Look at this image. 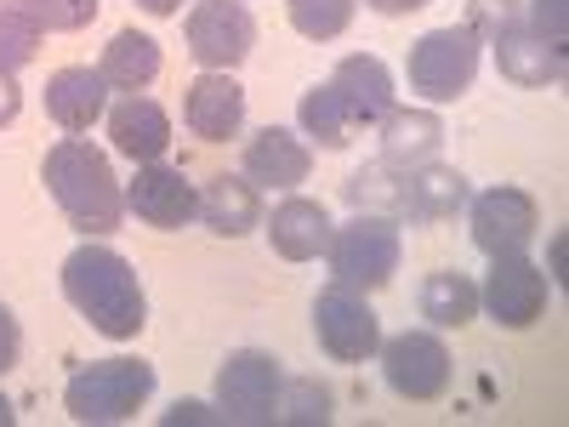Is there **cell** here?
<instances>
[{
  "mask_svg": "<svg viewBox=\"0 0 569 427\" xmlns=\"http://www.w3.org/2000/svg\"><path fill=\"white\" fill-rule=\"evenodd\" d=\"M308 171H313L308 142L284 126H262L246 142V160H240V177L262 182V188H297V182H308Z\"/></svg>",
  "mask_w": 569,
  "mask_h": 427,
  "instance_id": "5bb4252c",
  "label": "cell"
},
{
  "mask_svg": "<svg viewBox=\"0 0 569 427\" xmlns=\"http://www.w3.org/2000/svg\"><path fill=\"white\" fill-rule=\"evenodd\" d=\"M160 40L154 34H137V29H120L109 46H103V63H98V75L109 80V86H120V91H142L154 75H160Z\"/></svg>",
  "mask_w": 569,
  "mask_h": 427,
  "instance_id": "603a6c76",
  "label": "cell"
},
{
  "mask_svg": "<svg viewBox=\"0 0 569 427\" xmlns=\"http://www.w3.org/2000/svg\"><path fill=\"white\" fill-rule=\"evenodd\" d=\"M342 195L353 211H376V217H399V195H405V177L393 182V166H365L342 182Z\"/></svg>",
  "mask_w": 569,
  "mask_h": 427,
  "instance_id": "4316f807",
  "label": "cell"
},
{
  "mask_svg": "<svg viewBox=\"0 0 569 427\" xmlns=\"http://www.w3.org/2000/svg\"><path fill=\"white\" fill-rule=\"evenodd\" d=\"M103 0H29V12L40 18V29H58V34H74L98 18Z\"/></svg>",
  "mask_w": 569,
  "mask_h": 427,
  "instance_id": "f546056e",
  "label": "cell"
},
{
  "mask_svg": "<svg viewBox=\"0 0 569 427\" xmlns=\"http://www.w3.org/2000/svg\"><path fill=\"white\" fill-rule=\"evenodd\" d=\"M313 337L337 365H359L382 348V325H376L365 291H348V285H330V291L313 297Z\"/></svg>",
  "mask_w": 569,
  "mask_h": 427,
  "instance_id": "52a82bcc",
  "label": "cell"
},
{
  "mask_svg": "<svg viewBox=\"0 0 569 427\" xmlns=\"http://www.w3.org/2000/svg\"><path fill=\"white\" fill-rule=\"evenodd\" d=\"M182 120H188V131H194L200 142L240 137V126H246V86L233 80L228 69H206L194 86H188Z\"/></svg>",
  "mask_w": 569,
  "mask_h": 427,
  "instance_id": "4fadbf2b",
  "label": "cell"
},
{
  "mask_svg": "<svg viewBox=\"0 0 569 427\" xmlns=\"http://www.w3.org/2000/svg\"><path fill=\"white\" fill-rule=\"evenodd\" d=\"M496 63H501V75L512 80V86H552V80H563V46H552V40H541L525 18H518L512 29H501L496 40Z\"/></svg>",
  "mask_w": 569,
  "mask_h": 427,
  "instance_id": "e0dca14e",
  "label": "cell"
},
{
  "mask_svg": "<svg viewBox=\"0 0 569 427\" xmlns=\"http://www.w3.org/2000/svg\"><path fill=\"white\" fill-rule=\"evenodd\" d=\"M211 234H222V240H246L251 228H262V195L257 182L246 177H211L200 188V211H194Z\"/></svg>",
  "mask_w": 569,
  "mask_h": 427,
  "instance_id": "d6986e66",
  "label": "cell"
},
{
  "mask_svg": "<svg viewBox=\"0 0 569 427\" xmlns=\"http://www.w3.org/2000/svg\"><path fill=\"white\" fill-rule=\"evenodd\" d=\"M12 421H18V410L7 405V394H0V427H12Z\"/></svg>",
  "mask_w": 569,
  "mask_h": 427,
  "instance_id": "f35d334b",
  "label": "cell"
},
{
  "mask_svg": "<svg viewBox=\"0 0 569 427\" xmlns=\"http://www.w3.org/2000/svg\"><path fill=\"white\" fill-rule=\"evenodd\" d=\"M445 142V120L433 109H388L382 115V166L393 171H416L439 155Z\"/></svg>",
  "mask_w": 569,
  "mask_h": 427,
  "instance_id": "ffe728a7",
  "label": "cell"
},
{
  "mask_svg": "<svg viewBox=\"0 0 569 427\" xmlns=\"http://www.w3.org/2000/svg\"><path fill=\"white\" fill-rule=\"evenodd\" d=\"M359 0H291V29L308 40H337L348 34Z\"/></svg>",
  "mask_w": 569,
  "mask_h": 427,
  "instance_id": "f1b7e54d",
  "label": "cell"
},
{
  "mask_svg": "<svg viewBox=\"0 0 569 427\" xmlns=\"http://www.w3.org/2000/svg\"><path fill=\"white\" fill-rule=\"evenodd\" d=\"M182 421H188V427H217L222 416H217L211 405H200V399H177V405L166 410V427H182Z\"/></svg>",
  "mask_w": 569,
  "mask_h": 427,
  "instance_id": "d6a6232c",
  "label": "cell"
},
{
  "mask_svg": "<svg viewBox=\"0 0 569 427\" xmlns=\"http://www.w3.org/2000/svg\"><path fill=\"white\" fill-rule=\"evenodd\" d=\"M154 394V365L142 359H91L69 376L63 388V410L86 427H103V421H126L149 405Z\"/></svg>",
  "mask_w": 569,
  "mask_h": 427,
  "instance_id": "3957f363",
  "label": "cell"
},
{
  "mask_svg": "<svg viewBox=\"0 0 569 427\" xmlns=\"http://www.w3.org/2000/svg\"><path fill=\"white\" fill-rule=\"evenodd\" d=\"M18 109H23V91H18V80H12L7 69H0V126H12Z\"/></svg>",
  "mask_w": 569,
  "mask_h": 427,
  "instance_id": "e575fe53",
  "label": "cell"
},
{
  "mask_svg": "<svg viewBox=\"0 0 569 427\" xmlns=\"http://www.w3.org/2000/svg\"><path fill=\"white\" fill-rule=\"evenodd\" d=\"M563 246H569V240L558 234V240H552V279H563Z\"/></svg>",
  "mask_w": 569,
  "mask_h": 427,
  "instance_id": "74e56055",
  "label": "cell"
},
{
  "mask_svg": "<svg viewBox=\"0 0 569 427\" xmlns=\"http://www.w3.org/2000/svg\"><path fill=\"white\" fill-rule=\"evenodd\" d=\"M330 416H337V399H330V388L319 383V376H297V383L279 388V421H291V427H325Z\"/></svg>",
  "mask_w": 569,
  "mask_h": 427,
  "instance_id": "83f0119b",
  "label": "cell"
},
{
  "mask_svg": "<svg viewBox=\"0 0 569 427\" xmlns=\"http://www.w3.org/2000/svg\"><path fill=\"white\" fill-rule=\"evenodd\" d=\"M297 120H302V131L319 142V149H348L353 142V115L342 109V98L330 86H313V91H302V103H297Z\"/></svg>",
  "mask_w": 569,
  "mask_h": 427,
  "instance_id": "d4e9b609",
  "label": "cell"
},
{
  "mask_svg": "<svg viewBox=\"0 0 569 427\" xmlns=\"http://www.w3.org/2000/svg\"><path fill=\"white\" fill-rule=\"evenodd\" d=\"M370 12H382V18H405V12H421L427 0H365Z\"/></svg>",
  "mask_w": 569,
  "mask_h": 427,
  "instance_id": "d590c367",
  "label": "cell"
},
{
  "mask_svg": "<svg viewBox=\"0 0 569 427\" xmlns=\"http://www.w3.org/2000/svg\"><path fill=\"white\" fill-rule=\"evenodd\" d=\"M109 137L114 149L137 166H149L171 149V115L154 103V98H137V91H126V98L109 109Z\"/></svg>",
  "mask_w": 569,
  "mask_h": 427,
  "instance_id": "2e32d148",
  "label": "cell"
},
{
  "mask_svg": "<svg viewBox=\"0 0 569 427\" xmlns=\"http://www.w3.org/2000/svg\"><path fill=\"white\" fill-rule=\"evenodd\" d=\"M330 285H348V291H382V285L399 274L405 240H399V222L393 217H376L359 211L353 222L330 228Z\"/></svg>",
  "mask_w": 569,
  "mask_h": 427,
  "instance_id": "277c9868",
  "label": "cell"
},
{
  "mask_svg": "<svg viewBox=\"0 0 569 427\" xmlns=\"http://www.w3.org/2000/svg\"><path fill=\"white\" fill-rule=\"evenodd\" d=\"M268 246L284 257V262H313L325 246H330V211L319 200H279L273 217H268Z\"/></svg>",
  "mask_w": 569,
  "mask_h": 427,
  "instance_id": "ac0fdd59",
  "label": "cell"
},
{
  "mask_svg": "<svg viewBox=\"0 0 569 427\" xmlns=\"http://www.w3.org/2000/svg\"><path fill=\"white\" fill-rule=\"evenodd\" d=\"M512 23H518L512 0H472V7H467V29L479 34V40H496V34L512 29Z\"/></svg>",
  "mask_w": 569,
  "mask_h": 427,
  "instance_id": "4dcf8cb0",
  "label": "cell"
},
{
  "mask_svg": "<svg viewBox=\"0 0 569 427\" xmlns=\"http://www.w3.org/2000/svg\"><path fill=\"white\" fill-rule=\"evenodd\" d=\"M126 211L137 222H149V228H182L188 217L200 211V195H194V182H188L177 166H137V177L126 182Z\"/></svg>",
  "mask_w": 569,
  "mask_h": 427,
  "instance_id": "7c38bea8",
  "label": "cell"
},
{
  "mask_svg": "<svg viewBox=\"0 0 569 427\" xmlns=\"http://www.w3.org/2000/svg\"><path fill=\"white\" fill-rule=\"evenodd\" d=\"M382 376L388 388L410 405H427L450 388V348L433 330H405V337L382 342Z\"/></svg>",
  "mask_w": 569,
  "mask_h": 427,
  "instance_id": "ba28073f",
  "label": "cell"
},
{
  "mask_svg": "<svg viewBox=\"0 0 569 427\" xmlns=\"http://www.w3.org/2000/svg\"><path fill=\"white\" fill-rule=\"evenodd\" d=\"M137 7L149 12V18H177V12H182V0H137Z\"/></svg>",
  "mask_w": 569,
  "mask_h": 427,
  "instance_id": "8d00e7d4",
  "label": "cell"
},
{
  "mask_svg": "<svg viewBox=\"0 0 569 427\" xmlns=\"http://www.w3.org/2000/svg\"><path fill=\"white\" fill-rule=\"evenodd\" d=\"M18 348H23V330H18V319H12V308L0 302V376H7L12 365H18Z\"/></svg>",
  "mask_w": 569,
  "mask_h": 427,
  "instance_id": "836d02e7",
  "label": "cell"
},
{
  "mask_svg": "<svg viewBox=\"0 0 569 427\" xmlns=\"http://www.w3.org/2000/svg\"><path fill=\"white\" fill-rule=\"evenodd\" d=\"M325 86L342 98V109L353 115V126H370V120H382L393 109V75H388L382 58H370V52L342 58L337 69H330Z\"/></svg>",
  "mask_w": 569,
  "mask_h": 427,
  "instance_id": "9a60e30c",
  "label": "cell"
},
{
  "mask_svg": "<svg viewBox=\"0 0 569 427\" xmlns=\"http://www.w3.org/2000/svg\"><path fill=\"white\" fill-rule=\"evenodd\" d=\"M479 308H490L496 325L507 330H530L541 314H547V274L525 257H490V274H485V291H479Z\"/></svg>",
  "mask_w": 569,
  "mask_h": 427,
  "instance_id": "9c48e42d",
  "label": "cell"
},
{
  "mask_svg": "<svg viewBox=\"0 0 569 427\" xmlns=\"http://www.w3.org/2000/svg\"><path fill=\"white\" fill-rule=\"evenodd\" d=\"M472 314H479V285H472L467 274H456V268L427 274V285H421V319H433L439 330H461Z\"/></svg>",
  "mask_w": 569,
  "mask_h": 427,
  "instance_id": "cb8c5ba5",
  "label": "cell"
},
{
  "mask_svg": "<svg viewBox=\"0 0 569 427\" xmlns=\"http://www.w3.org/2000/svg\"><path fill=\"white\" fill-rule=\"evenodd\" d=\"M103 103H109V80L98 69H58L46 80V115H52L69 137L98 120Z\"/></svg>",
  "mask_w": 569,
  "mask_h": 427,
  "instance_id": "7402d4cb",
  "label": "cell"
},
{
  "mask_svg": "<svg viewBox=\"0 0 569 427\" xmlns=\"http://www.w3.org/2000/svg\"><path fill=\"white\" fill-rule=\"evenodd\" d=\"M251 46H257V18L240 0H200L188 12V52H194V63L233 69V63H246Z\"/></svg>",
  "mask_w": 569,
  "mask_h": 427,
  "instance_id": "30bf717a",
  "label": "cell"
},
{
  "mask_svg": "<svg viewBox=\"0 0 569 427\" xmlns=\"http://www.w3.org/2000/svg\"><path fill=\"white\" fill-rule=\"evenodd\" d=\"M40 18L29 12V0H7L0 7V69L7 75H18L23 63H34V52H40Z\"/></svg>",
  "mask_w": 569,
  "mask_h": 427,
  "instance_id": "484cf974",
  "label": "cell"
},
{
  "mask_svg": "<svg viewBox=\"0 0 569 427\" xmlns=\"http://www.w3.org/2000/svg\"><path fill=\"white\" fill-rule=\"evenodd\" d=\"M467 177L461 171H450V166H416V171H405V195H399V217H410V222H445V217H456L461 206H467Z\"/></svg>",
  "mask_w": 569,
  "mask_h": 427,
  "instance_id": "44dd1931",
  "label": "cell"
},
{
  "mask_svg": "<svg viewBox=\"0 0 569 427\" xmlns=\"http://www.w3.org/2000/svg\"><path fill=\"white\" fill-rule=\"evenodd\" d=\"M541 228V211L525 188H485L479 200H472V246L485 257H512L536 240Z\"/></svg>",
  "mask_w": 569,
  "mask_h": 427,
  "instance_id": "8fae6325",
  "label": "cell"
},
{
  "mask_svg": "<svg viewBox=\"0 0 569 427\" xmlns=\"http://www.w3.org/2000/svg\"><path fill=\"white\" fill-rule=\"evenodd\" d=\"M279 388H284L279 359L262 348H240L217 370V416L233 427H268L279 421Z\"/></svg>",
  "mask_w": 569,
  "mask_h": 427,
  "instance_id": "8992f818",
  "label": "cell"
},
{
  "mask_svg": "<svg viewBox=\"0 0 569 427\" xmlns=\"http://www.w3.org/2000/svg\"><path fill=\"white\" fill-rule=\"evenodd\" d=\"M63 297L91 319V330H103L109 342H131L149 325V297H142L137 268L109 251V246H80L63 257Z\"/></svg>",
  "mask_w": 569,
  "mask_h": 427,
  "instance_id": "6da1fadb",
  "label": "cell"
},
{
  "mask_svg": "<svg viewBox=\"0 0 569 427\" xmlns=\"http://www.w3.org/2000/svg\"><path fill=\"white\" fill-rule=\"evenodd\" d=\"M530 29L552 46L569 40V0H536V12H530Z\"/></svg>",
  "mask_w": 569,
  "mask_h": 427,
  "instance_id": "1f68e13d",
  "label": "cell"
},
{
  "mask_svg": "<svg viewBox=\"0 0 569 427\" xmlns=\"http://www.w3.org/2000/svg\"><path fill=\"white\" fill-rule=\"evenodd\" d=\"M479 34L467 23H445V29H427L416 46H410V86L421 91L427 103H456L461 91L479 75Z\"/></svg>",
  "mask_w": 569,
  "mask_h": 427,
  "instance_id": "5b68a950",
  "label": "cell"
},
{
  "mask_svg": "<svg viewBox=\"0 0 569 427\" xmlns=\"http://www.w3.org/2000/svg\"><path fill=\"white\" fill-rule=\"evenodd\" d=\"M46 195L58 200V211L80 228V234H114L120 217H126V188L114 182L109 171V155L98 149V142H86V137H63L46 149Z\"/></svg>",
  "mask_w": 569,
  "mask_h": 427,
  "instance_id": "7a4b0ae2",
  "label": "cell"
}]
</instances>
